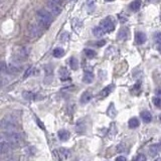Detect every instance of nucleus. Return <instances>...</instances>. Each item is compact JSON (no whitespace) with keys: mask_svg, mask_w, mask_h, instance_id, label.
Returning <instances> with one entry per match:
<instances>
[{"mask_svg":"<svg viewBox=\"0 0 161 161\" xmlns=\"http://www.w3.org/2000/svg\"><path fill=\"white\" fill-rule=\"evenodd\" d=\"M36 18H37L38 23H39L41 26H43V27H49L52 22V13L46 10H44V9H40L37 11Z\"/></svg>","mask_w":161,"mask_h":161,"instance_id":"f257e3e1","label":"nucleus"},{"mask_svg":"<svg viewBox=\"0 0 161 161\" xmlns=\"http://www.w3.org/2000/svg\"><path fill=\"white\" fill-rule=\"evenodd\" d=\"M1 128L4 132H14L17 128L16 120L11 116H6L1 121Z\"/></svg>","mask_w":161,"mask_h":161,"instance_id":"f03ea898","label":"nucleus"},{"mask_svg":"<svg viewBox=\"0 0 161 161\" xmlns=\"http://www.w3.org/2000/svg\"><path fill=\"white\" fill-rule=\"evenodd\" d=\"M2 138L7 140L8 142H10L13 145L17 144L21 140V135L16 131H14V132H4L2 134Z\"/></svg>","mask_w":161,"mask_h":161,"instance_id":"7ed1b4c3","label":"nucleus"},{"mask_svg":"<svg viewBox=\"0 0 161 161\" xmlns=\"http://www.w3.org/2000/svg\"><path fill=\"white\" fill-rule=\"evenodd\" d=\"M100 26L104 29L105 32H111L115 29V22L112 17H106L100 23Z\"/></svg>","mask_w":161,"mask_h":161,"instance_id":"20e7f679","label":"nucleus"},{"mask_svg":"<svg viewBox=\"0 0 161 161\" xmlns=\"http://www.w3.org/2000/svg\"><path fill=\"white\" fill-rule=\"evenodd\" d=\"M47 6L49 8L50 13L53 14V15H58L62 12V7L53 0H49L47 1Z\"/></svg>","mask_w":161,"mask_h":161,"instance_id":"39448f33","label":"nucleus"},{"mask_svg":"<svg viewBox=\"0 0 161 161\" xmlns=\"http://www.w3.org/2000/svg\"><path fill=\"white\" fill-rule=\"evenodd\" d=\"M11 146H12V144H11L10 142H8L7 140L2 138L1 142H0V151H1V154L4 155L8 153V152H10L11 148H12Z\"/></svg>","mask_w":161,"mask_h":161,"instance_id":"423d86ee","label":"nucleus"},{"mask_svg":"<svg viewBox=\"0 0 161 161\" xmlns=\"http://www.w3.org/2000/svg\"><path fill=\"white\" fill-rule=\"evenodd\" d=\"M41 33V29L36 24H30L28 27V35L30 37H37Z\"/></svg>","mask_w":161,"mask_h":161,"instance_id":"0eeeda50","label":"nucleus"},{"mask_svg":"<svg viewBox=\"0 0 161 161\" xmlns=\"http://www.w3.org/2000/svg\"><path fill=\"white\" fill-rule=\"evenodd\" d=\"M22 97L24 98L25 100H28V101H31V100H39V98H41L39 95L35 94V93H32V92H29V91H25L22 93Z\"/></svg>","mask_w":161,"mask_h":161,"instance_id":"6e6552de","label":"nucleus"},{"mask_svg":"<svg viewBox=\"0 0 161 161\" xmlns=\"http://www.w3.org/2000/svg\"><path fill=\"white\" fill-rule=\"evenodd\" d=\"M146 40H147V37H146V34L144 33V32H141V31L136 32L135 41H136L137 44H143Z\"/></svg>","mask_w":161,"mask_h":161,"instance_id":"1a4fd4ad","label":"nucleus"},{"mask_svg":"<svg viewBox=\"0 0 161 161\" xmlns=\"http://www.w3.org/2000/svg\"><path fill=\"white\" fill-rule=\"evenodd\" d=\"M92 98H93V94L89 91H86L82 94V96H80V103L87 104L92 100Z\"/></svg>","mask_w":161,"mask_h":161,"instance_id":"9d476101","label":"nucleus"},{"mask_svg":"<svg viewBox=\"0 0 161 161\" xmlns=\"http://www.w3.org/2000/svg\"><path fill=\"white\" fill-rule=\"evenodd\" d=\"M128 35H129V30H128V28L123 27V28L120 29V31H119V33H118V39L126 40Z\"/></svg>","mask_w":161,"mask_h":161,"instance_id":"9b49d317","label":"nucleus"},{"mask_svg":"<svg viewBox=\"0 0 161 161\" xmlns=\"http://www.w3.org/2000/svg\"><path fill=\"white\" fill-rule=\"evenodd\" d=\"M58 136L62 141H68L70 138V133L67 130H59L58 132Z\"/></svg>","mask_w":161,"mask_h":161,"instance_id":"f8f14e48","label":"nucleus"},{"mask_svg":"<svg viewBox=\"0 0 161 161\" xmlns=\"http://www.w3.org/2000/svg\"><path fill=\"white\" fill-rule=\"evenodd\" d=\"M160 151H161V144H153L152 146H150V149H149V152H150L152 156L157 155Z\"/></svg>","mask_w":161,"mask_h":161,"instance_id":"ddd939ff","label":"nucleus"},{"mask_svg":"<svg viewBox=\"0 0 161 161\" xmlns=\"http://www.w3.org/2000/svg\"><path fill=\"white\" fill-rule=\"evenodd\" d=\"M83 80L86 84H91L94 80V74L92 71H86L84 74V77H83Z\"/></svg>","mask_w":161,"mask_h":161,"instance_id":"4468645a","label":"nucleus"},{"mask_svg":"<svg viewBox=\"0 0 161 161\" xmlns=\"http://www.w3.org/2000/svg\"><path fill=\"white\" fill-rule=\"evenodd\" d=\"M129 7L134 12H137L140 9V7H141V0H134L133 2H131Z\"/></svg>","mask_w":161,"mask_h":161,"instance_id":"2eb2a0df","label":"nucleus"},{"mask_svg":"<svg viewBox=\"0 0 161 161\" xmlns=\"http://www.w3.org/2000/svg\"><path fill=\"white\" fill-rule=\"evenodd\" d=\"M7 71L11 74L18 73V71H20V65L15 64V62H13V64H10L9 65H7Z\"/></svg>","mask_w":161,"mask_h":161,"instance_id":"dca6fc26","label":"nucleus"},{"mask_svg":"<svg viewBox=\"0 0 161 161\" xmlns=\"http://www.w3.org/2000/svg\"><path fill=\"white\" fill-rule=\"evenodd\" d=\"M113 89H114V85H109L108 87L104 88L102 91H101L100 95L102 97H107L108 95H110L113 92Z\"/></svg>","mask_w":161,"mask_h":161,"instance_id":"f3484780","label":"nucleus"},{"mask_svg":"<svg viewBox=\"0 0 161 161\" xmlns=\"http://www.w3.org/2000/svg\"><path fill=\"white\" fill-rule=\"evenodd\" d=\"M141 118L145 123H150L152 120V115L150 114V112L148 111H143L141 113Z\"/></svg>","mask_w":161,"mask_h":161,"instance_id":"a211bd4d","label":"nucleus"},{"mask_svg":"<svg viewBox=\"0 0 161 161\" xmlns=\"http://www.w3.org/2000/svg\"><path fill=\"white\" fill-rule=\"evenodd\" d=\"M105 33H106V32L104 31V29L101 27V26H96V27H94V29H93V34L95 35V36H97V37L103 36Z\"/></svg>","mask_w":161,"mask_h":161,"instance_id":"6ab92c4d","label":"nucleus"},{"mask_svg":"<svg viewBox=\"0 0 161 161\" xmlns=\"http://www.w3.org/2000/svg\"><path fill=\"white\" fill-rule=\"evenodd\" d=\"M139 125H140L139 120L137 118H131L129 122H128V126H129V128H131V129H135Z\"/></svg>","mask_w":161,"mask_h":161,"instance_id":"aec40b11","label":"nucleus"},{"mask_svg":"<svg viewBox=\"0 0 161 161\" xmlns=\"http://www.w3.org/2000/svg\"><path fill=\"white\" fill-rule=\"evenodd\" d=\"M59 77L62 80H65L68 79V71L65 68H59Z\"/></svg>","mask_w":161,"mask_h":161,"instance_id":"412c9836","label":"nucleus"},{"mask_svg":"<svg viewBox=\"0 0 161 161\" xmlns=\"http://www.w3.org/2000/svg\"><path fill=\"white\" fill-rule=\"evenodd\" d=\"M65 55V49H62V47H56L53 50V56L55 58H62Z\"/></svg>","mask_w":161,"mask_h":161,"instance_id":"4be33fe9","label":"nucleus"},{"mask_svg":"<svg viewBox=\"0 0 161 161\" xmlns=\"http://www.w3.org/2000/svg\"><path fill=\"white\" fill-rule=\"evenodd\" d=\"M107 114H108L109 117H111V118H114L115 116L117 115V110H116L114 104H111V105H110L109 109H108V112H107Z\"/></svg>","mask_w":161,"mask_h":161,"instance_id":"5701e85b","label":"nucleus"},{"mask_svg":"<svg viewBox=\"0 0 161 161\" xmlns=\"http://www.w3.org/2000/svg\"><path fill=\"white\" fill-rule=\"evenodd\" d=\"M70 67L71 68V70L76 71L79 68V62L76 58H70Z\"/></svg>","mask_w":161,"mask_h":161,"instance_id":"b1692460","label":"nucleus"},{"mask_svg":"<svg viewBox=\"0 0 161 161\" xmlns=\"http://www.w3.org/2000/svg\"><path fill=\"white\" fill-rule=\"evenodd\" d=\"M85 53H86V55H87L89 58H95V56H96V55H97L95 50H93V49H85Z\"/></svg>","mask_w":161,"mask_h":161,"instance_id":"393cba45","label":"nucleus"},{"mask_svg":"<svg viewBox=\"0 0 161 161\" xmlns=\"http://www.w3.org/2000/svg\"><path fill=\"white\" fill-rule=\"evenodd\" d=\"M153 104L157 108H161V98H153Z\"/></svg>","mask_w":161,"mask_h":161,"instance_id":"a878e982","label":"nucleus"},{"mask_svg":"<svg viewBox=\"0 0 161 161\" xmlns=\"http://www.w3.org/2000/svg\"><path fill=\"white\" fill-rule=\"evenodd\" d=\"M33 71H34V68H32V67L29 68L28 70L25 71V74H24V77H25V79H26V77H28L29 76H31V74H33Z\"/></svg>","mask_w":161,"mask_h":161,"instance_id":"bb28decb","label":"nucleus"},{"mask_svg":"<svg viewBox=\"0 0 161 161\" xmlns=\"http://www.w3.org/2000/svg\"><path fill=\"white\" fill-rule=\"evenodd\" d=\"M135 161H146V156L144 154H139L138 156L135 158Z\"/></svg>","mask_w":161,"mask_h":161,"instance_id":"cd10ccee","label":"nucleus"},{"mask_svg":"<svg viewBox=\"0 0 161 161\" xmlns=\"http://www.w3.org/2000/svg\"><path fill=\"white\" fill-rule=\"evenodd\" d=\"M155 40L159 44H161V32H157V33L155 34Z\"/></svg>","mask_w":161,"mask_h":161,"instance_id":"c85d7f7f","label":"nucleus"},{"mask_svg":"<svg viewBox=\"0 0 161 161\" xmlns=\"http://www.w3.org/2000/svg\"><path fill=\"white\" fill-rule=\"evenodd\" d=\"M61 152L62 153V156H64L65 158H67L68 155H70V151L67 150V149H61Z\"/></svg>","mask_w":161,"mask_h":161,"instance_id":"c756f323","label":"nucleus"},{"mask_svg":"<svg viewBox=\"0 0 161 161\" xmlns=\"http://www.w3.org/2000/svg\"><path fill=\"white\" fill-rule=\"evenodd\" d=\"M116 161H126V158H125L124 156H119L116 158Z\"/></svg>","mask_w":161,"mask_h":161,"instance_id":"7c9ffc66","label":"nucleus"},{"mask_svg":"<svg viewBox=\"0 0 161 161\" xmlns=\"http://www.w3.org/2000/svg\"><path fill=\"white\" fill-rule=\"evenodd\" d=\"M36 121H37V124H38V126L41 127V129H44V126H43V122L39 121L38 119H36Z\"/></svg>","mask_w":161,"mask_h":161,"instance_id":"2f4dec72","label":"nucleus"},{"mask_svg":"<svg viewBox=\"0 0 161 161\" xmlns=\"http://www.w3.org/2000/svg\"><path fill=\"white\" fill-rule=\"evenodd\" d=\"M105 43H106V41L105 40H102V41H99V43H97V46H102L103 44H105Z\"/></svg>","mask_w":161,"mask_h":161,"instance_id":"473e14b6","label":"nucleus"},{"mask_svg":"<svg viewBox=\"0 0 161 161\" xmlns=\"http://www.w3.org/2000/svg\"><path fill=\"white\" fill-rule=\"evenodd\" d=\"M156 94L158 95V96H161V89H158V90L156 91Z\"/></svg>","mask_w":161,"mask_h":161,"instance_id":"72a5a7b5","label":"nucleus"},{"mask_svg":"<svg viewBox=\"0 0 161 161\" xmlns=\"http://www.w3.org/2000/svg\"><path fill=\"white\" fill-rule=\"evenodd\" d=\"M157 49H158V52L161 53V44H158V47H157Z\"/></svg>","mask_w":161,"mask_h":161,"instance_id":"f704fd0d","label":"nucleus"},{"mask_svg":"<svg viewBox=\"0 0 161 161\" xmlns=\"http://www.w3.org/2000/svg\"><path fill=\"white\" fill-rule=\"evenodd\" d=\"M105 1H107V2H111V1H114V0H105Z\"/></svg>","mask_w":161,"mask_h":161,"instance_id":"c9c22d12","label":"nucleus"},{"mask_svg":"<svg viewBox=\"0 0 161 161\" xmlns=\"http://www.w3.org/2000/svg\"><path fill=\"white\" fill-rule=\"evenodd\" d=\"M155 161H161V158H158V159H156Z\"/></svg>","mask_w":161,"mask_h":161,"instance_id":"e433bc0d","label":"nucleus"},{"mask_svg":"<svg viewBox=\"0 0 161 161\" xmlns=\"http://www.w3.org/2000/svg\"><path fill=\"white\" fill-rule=\"evenodd\" d=\"M159 118H160V121H161V115H160V117H159Z\"/></svg>","mask_w":161,"mask_h":161,"instance_id":"4c0bfd02","label":"nucleus"}]
</instances>
